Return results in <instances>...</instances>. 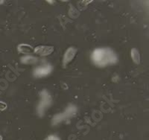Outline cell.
<instances>
[{
    "label": "cell",
    "mask_w": 149,
    "mask_h": 140,
    "mask_svg": "<svg viewBox=\"0 0 149 140\" xmlns=\"http://www.w3.org/2000/svg\"><path fill=\"white\" fill-rule=\"evenodd\" d=\"M40 101L38 106H37V114L40 116H43L45 112L48 107L52 104V97L47 90H42L40 93Z\"/></svg>",
    "instance_id": "2"
},
{
    "label": "cell",
    "mask_w": 149,
    "mask_h": 140,
    "mask_svg": "<svg viewBox=\"0 0 149 140\" xmlns=\"http://www.w3.org/2000/svg\"><path fill=\"white\" fill-rule=\"evenodd\" d=\"M48 2H49V3H53V2H54V1H47Z\"/></svg>",
    "instance_id": "12"
},
{
    "label": "cell",
    "mask_w": 149,
    "mask_h": 140,
    "mask_svg": "<svg viewBox=\"0 0 149 140\" xmlns=\"http://www.w3.org/2000/svg\"><path fill=\"white\" fill-rule=\"evenodd\" d=\"M53 46H39L34 49V52L40 56H48L54 52Z\"/></svg>",
    "instance_id": "6"
},
{
    "label": "cell",
    "mask_w": 149,
    "mask_h": 140,
    "mask_svg": "<svg viewBox=\"0 0 149 140\" xmlns=\"http://www.w3.org/2000/svg\"><path fill=\"white\" fill-rule=\"evenodd\" d=\"M52 71V66L50 65L38 66L34 70V75L36 78H43L49 75Z\"/></svg>",
    "instance_id": "4"
},
{
    "label": "cell",
    "mask_w": 149,
    "mask_h": 140,
    "mask_svg": "<svg viewBox=\"0 0 149 140\" xmlns=\"http://www.w3.org/2000/svg\"><path fill=\"white\" fill-rule=\"evenodd\" d=\"M17 49L19 52L22 53V54H32L34 52V48L29 44H20L18 46Z\"/></svg>",
    "instance_id": "7"
},
{
    "label": "cell",
    "mask_w": 149,
    "mask_h": 140,
    "mask_svg": "<svg viewBox=\"0 0 149 140\" xmlns=\"http://www.w3.org/2000/svg\"><path fill=\"white\" fill-rule=\"evenodd\" d=\"M77 112L76 107L74 106L72 104H70L66 107L65 111L63 113H58L57 115L54 116L52 118V125H56L58 124L61 123L64 120L68 119V118H72L75 115V113Z\"/></svg>",
    "instance_id": "3"
},
{
    "label": "cell",
    "mask_w": 149,
    "mask_h": 140,
    "mask_svg": "<svg viewBox=\"0 0 149 140\" xmlns=\"http://www.w3.org/2000/svg\"><path fill=\"white\" fill-rule=\"evenodd\" d=\"M3 3V1H0V4Z\"/></svg>",
    "instance_id": "14"
},
{
    "label": "cell",
    "mask_w": 149,
    "mask_h": 140,
    "mask_svg": "<svg viewBox=\"0 0 149 140\" xmlns=\"http://www.w3.org/2000/svg\"><path fill=\"white\" fill-rule=\"evenodd\" d=\"M77 53V49L74 47H70L66 51V52L64 53L63 59V66H66V65L69 64L75 57Z\"/></svg>",
    "instance_id": "5"
},
{
    "label": "cell",
    "mask_w": 149,
    "mask_h": 140,
    "mask_svg": "<svg viewBox=\"0 0 149 140\" xmlns=\"http://www.w3.org/2000/svg\"><path fill=\"white\" fill-rule=\"evenodd\" d=\"M93 63L98 67L116 64L118 61L116 54L109 48H99L93 51L91 55Z\"/></svg>",
    "instance_id": "1"
},
{
    "label": "cell",
    "mask_w": 149,
    "mask_h": 140,
    "mask_svg": "<svg viewBox=\"0 0 149 140\" xmlns=\"http://www.w3.org/2000/svg\"><path fill=\"white\" fill-rule=\"evenodd\" d=\"M130 54L132 58L133 61L136 64H139L140 63V54H139V51L136 48H133L130 51Z\"/></svg>",
    "instance_id": "9"
},
{
    "label": "cell",
    "mask_w": 149,
    "mask_h": 140,
    "mask_svg": "<svg viewBox=\"0 0 149 140\" xmlns=\"http://www.w3.org/2000/svg\"><path fill=\"white\" fill-rule=\"evenodd\" d=\"M37 61V58L31 55H25L21 58V63L24 64H33Z\"/></svg>",
    "instance_id": "8"
},
{
    "label": "cell",
    "mask_w": 149,
    "mask_h": 140,
    "mask_svg": "<svg viewBox=\"0 0 149 140\" xmlns=\"http://www.w3.org/2000/svg\"><path fill=\"white\" fill-rule=\"evenodd\" d=\"M6 107H7V105H6V104H5L4 102H1V101H0V110H5Z\"/></svg>",
    "instance_id": "11"
},
{
    "label": "cell",
    "mask_w": 149,
    "mask_h": 140,
    "mask_svg": "<svg viewBox=\"0 0 149 140\" xmlns=\"http://www.w3.org/2000/svg\"><path fill=\"white\" fill-rule=\"evenodd\" d=\"M46 140H61V139L55 135H50L46 139Z\"/></svg>",
    "instance_id": "10"
},
{
    "label": "cell",
    "mask_w": 149,
    "mask_h": 140,
    "mask_svg": "<svg viewBox=\"0 0 149 140\" xmlns=\"http://www.w3.org/2000/svg\"><path fill=\"white\" fill-rule=\"evenodd\" d=\"M2 139H3V138H2V136L0 135V140H2Z\"/></svg>",
    "instance_id": "13"
}]
</instances>
